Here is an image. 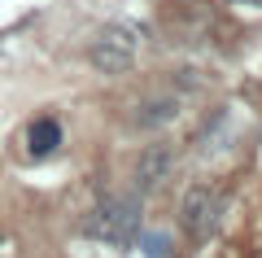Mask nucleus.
Here are the masks:
<instances>
[{
    "label": "nucleus",
    "instance_id": "nucleus-1",
    "mask_svg": "<svg viewBox=\"0 0 262 258\" xmlns=\"http://www.w3.org/2000/svg\"><path fill=\"white\" fill-rule=\"evenodd\" d=\"M158 27L170 44H206L219 31V9L210 0H162Z\"/></svg>",
    "mask_w": 262,
    "mask_h": 258
},
{
    "label": "nucleus",
    "instance_id": "nucleus-2",
    "mask_svg": "<svg viewBox=\"0 0 262 258\" xmlns=\"http://www.w3.org/2000/svg\"><path fill=\"white\" fill-rule=\"evenodd\" d=\"M88 236L105 241V245H131L140 236V202L136 197H105L92 214H88Z\"/></svg>",
    "mask_w": 262,
    "mask_h": 258
},
{
    "label": "nucleus",
    "instance_id": "nucleus-4",
    "mask_svg": "<svg viewBox=\"0 0 262 258\" xmlns=\"http://www.w3.org/2000/svg\"><path fill=\"white\" fill-rule=\"evenodd\" d=\"M219 214H223V197H219L210 184L188 188L184 202H179V223H184V232L192 241H206L210 232L219 228Z\"/></svg>",
    "mask_w": 262,
    "mask_h": 258
},
{
    "label": "nucleus",
    "instance_id": "nucleus-5",
    "mask_svg": "<svg viewBox=\"0 0 262 258\" xmlns=\"http://www.w3.org/2000/svg\"><path fill=\"white\" fill-rule=\"evenodd\" d=\"M170 171H175V149L170 145H149L140 157H136V166H131V184H136V193H158L162 184L170 180Z\"/></svg>",
    "mask_w": 262,
    "mask_h": 258
},
{
    "label": "nucleus",
    "instance_id": "nucleus-3",
    "mask_svg": "<svg viewBox=\"0 0 262 258\" xmlns=\"http://www.w3.org/2000/svg\"><path fill=\"white\" fill-rule=\"evenodd\" d=\"M140 39H144V27H136V22H110L92 39L88 62L101 74H127L131 62H136V53H140Z\"/></svg>",
    "mask_w": 262,
    "mask_h": 258
},
{
    "label": "nucleus",
    "instance_id": "nucleus-7",
    "mask_svg": "<svg viewBox=\"0 0 262 258\" xmlns=\"http://www.w3.org/2000/svg\"><path fill=\"white\" fill-rule=\"evenodd\" d=\"M57 145H61V127H57L53 118H35L27 127V153L31 157H48Z\"/></svg>",
    "mask_w": 262,
    "mask_h": 258
},
{
    "label": "nucleus",
    "instance_id": "nucleus-6",
    "mask_svg": "<svg viewBox=\"0 0 262 258\" xmlns=\"http://www.w3.org/2000/svg\"><path fill=\"white\" fill-rule=\"evenodd\" d=\"M179 96L175 92H162V96H144V101H136V110H131V127L140 131H153V127H166V123L179 118Z\"/></svg>",
    "mask_w": 262,
    "mask_h": 258
},
{
    "label": "nucleus",
    "instance_id": "nucleus-8",
    "mask_svg": "<svg viewBox=\"0 0 262 258\" xmlns=\"http://www.w3.org/2000/svg\"><path fill=\"white\" fill-rule=\"evenodd\" d=\"M232 5H245V9H262V0H232Z\"/></svg>",
    "mask_w": 262,
    "mask_h": 258
}]
</instances>
